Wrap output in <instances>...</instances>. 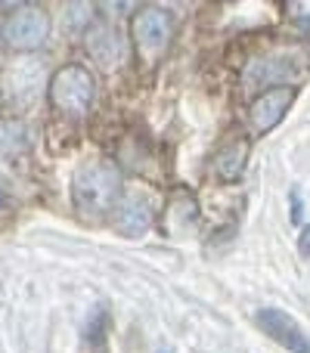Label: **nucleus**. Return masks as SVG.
Returning <instances> with one entry per match:
<instances>
[{
    "label": "nucleus",
    "mask_w": 310,
    "mask_h": 353,
    "mask_svg": "<svg viewBox=\"0 0 310 353\" xmlns=\"http://www.w3.org/2000/svg\"><path fill=\"white\" fill-rule=\"evenodd\" d=\"M124 192L122 168L109 159H87L72 176V201L84 217L112 214Z\"/></svg>",
    "instance_id": "f257e3e1"
},
{
    "label": "nucleus",
    "mask_w": 310,
    "mask_h": 353,
    "mask_svg": "<svg viewBox=\"0 0 310 353\" xmlns=\"http://www.w3.org/2000/svg\"><path fill=\"white\" fill-rule=\"evenodd\" d=\"M47 97L56 112L72 115V118H84L93 105V97H97V81H93L87 65L68 62V65L56 68V72L50 74Z\"/></svg>",
    "instance_id": "f03ea898"
},
{
    "label": "nucleus",
    "mask_w": 310,
    "mask_h": 353,
    "mask_svg": "<svg viewBox=\"0 0 310 353\" xmlns=\"http://www.w3.org/2000/svg\"><path fill=\"white\" fill-rule=\"evenodd\" d=\"M171 37H174V19L168 10L162 6H143L134 12L130 19V41L134 50L140 53V59L146 65H155L171 47Z\"/></svg>",
    "instance_id": "7ed1b4c3"
},
{
    "label": "nucleus",
    "mask_w": 310,
    "mask_h": 353,
    "mask_svg": "<svg viewBox=\"0 0 310 353\" xmlns=\"http://www.w3.org/2000/svg\"><path fill=\"white\" fill-rule=\"evenodd\" d=\"M50 28H53V19L43 6L37 3H22L6 16L3 28H0V37L10 50L16 53H31V50L43 47L50 37Z\"/></svg>",
    "instance_id": "20e7f679"
},
{
    "label": "nucleus",
    "mask_w": 310,
    "mask_h": 353,
    "mask_svg": "<svg viewBox=\"0 0 310 353\" xmlns=\"http://www.w3.org/2000/svg\"><path fill=\"white\" fill-rule=\"evenodd\" d=\"M258 325L267 338H273L276 344H282L289 353H310V335L298 325V319L289 316L280 307H264L258 310Z\"/></svg>",
    "instance_id": "39448f33"
},
{
    "label": "nucleus",
    "mask_w": 310,
    "mask_h": 353,
    "mask_svg": "<svg viewBox=\"0 0 310 353\" xmlns=\"http://www.w3.org/2000/svg\"><path fill=\"white\" fill-rule=\"evenodd\" d=\"M112 223H115V230L124 232V236H143V232H149L155 223V205L143 192H137V189L134 192L124 189L118 205L112 208Z\"/></svg>",
    "instance_id": "423d86ee"
},
{
    "label": "nucleus",
    "mask_w": 310,
    "mask_h": 353,
    "mask_svg": "<svg viewBox=\"0 0 310 353\" xmlns=\"http://www.w3.org/2000/svg\"><path fill=\"white\" fill-rule=\"evenodd\" d=\"M84 43H87V53L103 68H118L128 59V41L109 22H93L90 28H84Z\"/></svg>",
    "instance_id": "0eeeda50"
},
{
    "label": "nucleus",
    "mask_w": 310,
    "mask_h": 353,
    "mask_svg": "<svg viewBox=\"0 0 310 353\" xmlns=\"http://www.w3.org/2000/svg\"><path fill=\"white\" fill-rule=\"evenodd\" d=\"M295 103V90L292 87H270L261 97H255L249 109V121L258 134H270L273 128H280V121L289 115Z\"/></svg>",
    "instance_id": "6e6552de"
},
{
    "label": "nucleus",
    "mask_w": 310,
    "mask_h": 353,
    "mask_svg": "<svg viewBox=\"0 0 310 353\" xmlns=\"http://www.w3.org/2000/svg\"><path fill=\"white\" fill-rule=\"evenodd\" d=\"M43 84V62L37 56H16V59L6 65L3 74V90L10 93L12 99H28L35 97V90Z\"/></svg>",
    "instance_id": "1a4fd4ad"
},
{
    "label": "nucleus",
    "mask_w": 310,
    "mask_h": 353,
    "mask_svg": "<svg viewBox=\"0 0 310 353\" xmlns=\"http://www.w3.org/2000/svg\"><path fill=\"white\" fill-rule=\"evenodd\" d=\"M249 155H251V143L245 137H236L226 146H220L217 155H214V174H217V180L236 183L242 176L245 165H249Z\"/></svg>",
    "instance_id": "9d476101"
},
{
    "label": "nucleus",
    "mask_w": 310,
    "mask_h": 353,
    "mask_svg": "<svg viewBox=\"0 0 310 353\" xmlns=\"http://www.w3.org/2000/svg\"><path fill=\"white\" fill-rule=\"evenodd\" d=\"M195 217H199V205H195L193 195L189 192H174L171 195L168 208H164V226H168L171 236L186 232V226H193Z\"/></svg>",
    "instance_id": "9b49d317"
},
{
    "label": "nucleus",
    "mask_w": 310,
    "mask_h": 353,
    "mask_svg": "<svg viewBox=\"0 0 310 353\" xmlns=\"http://www.w3.org/2000/svg\"><path fill=\"white\" fill-rule=\"evenodd\" d=\"M28 149V128L19 118H0V159H16Z\"/></svg>",
    "instance_id": "f8f14e48"
},
{
    "label": "nucleus",
    "mask_w": 310,
    "mask_h": 353,
    "mask_svg": "<svg viewBox=\"0 0 310 353\" xmlns=\"http://www.w3.org/2000/svg\"><path fill=\"white\" fill-rule=\"evenodd\" d=\"M109 313H106V307L99 304L97 310L90 313V319H87L84 325V344H87V353H109Z\"/></svg>",
    "instance_id": "ddd939ff"
},
{
    "label": "nucleus",
    "mask_w": 310,
    "mask_h": 353,
    "mask_svg": "<svg viewBox=\"0 0 310 353\" xmlns=\"http://www.w3.org/2000/svg\"><path fill=\"white\" fill-rule=\"evenodd\" d=\"M289 10H292L295 25H298L304 34H310V3H289Z\"/></svg>",
    "instance_id": "4468645a"
},
{
    "label": "nucleus",
    "mask_w": 310,
    "mask_h": 353,
    "mask_svg": "<svg viewBox=\"0 0 310 353\" xmlns=\"http://www.w3.org/2000/svg\"><path fill=\"white\" fill-rule=\"evenodd\" d=\"M298 251L304 257H310V223L304 226V230H301V236H298Z\"/></svg>",
    "instance_id": "2eb2a0df"
},
{
    "label": "nucleus",
    "mask_w": 310,
    "mask_h": 353,
    "mask_svg": "<svg viewBox=\"0 0 310 353\" xmlns=\"http://www.w3.org/2000/svg\"><path fill=\"white\" fill-rule=\"evenodd\" d=\"M292 220H295V223L301 220V199H298V189H292Z\"/></svg>",
    "instance_id": "dca6fc26"
}]
</instances>
